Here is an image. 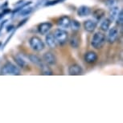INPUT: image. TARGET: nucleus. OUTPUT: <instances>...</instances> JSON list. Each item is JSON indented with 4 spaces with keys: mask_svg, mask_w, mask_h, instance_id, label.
I'll return each instance as SVG.
<instances>
[{
    "mask_svg": "<svg viewBox=\"0 0 123 123\" xmlns=\"http://www.w3.org/2000/svg\"><path fill=\"white\" fill-rule=\"evenodd\" d=\"M111 20L109 18H105V19L102 20V22L101 23V25H100V29L101 31L103 32H106L108 31V30L110 29V25H111Z\"/></svg>",
    "mask_w": 123,
    "mask_h": 123,
    "instance_id": "nucleus-18",
    "label": "nucleus"
},
{
    "mask_svg": "<svg viewBox=\"0 0 123 123\" xmlns=\"http://www.w3.org/2000/svg\"><path fill=\"white\" fill-rule=\"evenodd\" d=\"M1 72L4 75H20L19 68L11 62H6L2 68Z\"/></svg>",
    "mask_w": 123,
    "mask_h": 123,
    "instance_id": "nucleus-4",
    "label": "nucleus"
},
{
    "mask_svg": "<svg viewBox=\"0 0 123 123\" xmlns=\"http://www.w3.org/2000/svg\"><path fill=\"white\" fill-rule=\"evenodd\" d=\"M14 28H15V26L12 24H11V25H9V26L6 27V31H11V30H13Z\"/></svg>",
    "mask_w": 123,
    "mask_h": 123,
    "instance_id": "nucleus-26",
    "label": "nucleus"
},
{
    "mask_svg": "<svg viewBox=\"0 0 123 123\" xmlns=\"http://www.w3.org/2000/svg\"><path fill=\"white\" fill-rule=\"evenodd\" d=\"M14 59H15V63L17 64V65L18 67H20V68H24V67L26 66V61H25L20 55H15V56H14Z\"/></svg>",
    "mask_w": 123,
    "mask_h": 123,
    "instance_id": "nucleus-21",
    "label": "nucleus"
},
{
    "mask_svg": "<svg viewBox=\"0 0 123 123\" xmlns=\"http://www.w3.org/2000/svg\"><path fill=\"white\" fill-rule=\"evenodd\" d=\"M85 61L88 64H93L97 60V55L93 51H89L84 55Z\"/></svg>",
    "mask_w": 123,
    "mask_h": 123,
    "instance_id": "nucleus-12",
    "label": "nucleus"
},
{
    "mask_svg": "<svg viewBox=\"0 0 123 123\" xmlns=\"http://www.w3.org/2000/svg\"><path fill=\"white\" fill-rule=\"evenodd\" d=\"M46 35H47V36L45 37V41H46V44L48 45V47L52 48V49L56 48L58 43L56 42V40H55L53 33H48Z\"/></svg>",
    "mask_w": 123,
    "mask_h": 123,
    "instance_id": "nucleus-11",
    "label": "nucleus"
},
{
    "mask_svg": "<svg viewBox=\"0 0 123 123\" xmlns=\"http://www.w3.org/2000/svg\"><path fill=\"white\" fill-rule=\"evenodd\" d=\"M106 43V37L103 32L97 31L92 37L91 45L95 49H101Z\"/></svg>",
    "mask_w": 123,
    "mask_h": 123,
    "instance_id": "nucleus-1",
    "label": "nucleus"
},
{
    "mask_svg": "<svg viewBox=\"0 0 123 123\" xmlns=\"http://www.w3.org/2000/svg\"><path fill=\"white\" fill-rule=\"evenodd\" d=\"M3 13H1V14H0V18H3Z\"/></svg>",
    "mask_w": 123,
    "mask_h": 123,
    "instance_id": "nucleus-29",
    "label": "nucleus"
},
{
    "mask_svg": "<svg viewBox=\"0 0 123 123\" xmlns=\"http://www.w3.org/2000/svg\"><path fill=\"white\" fill-rule=\"evenodd\" d=\"M105 16V11L103 9H96L95 11H92V17L95 19V21H101V20Z\"/></svg>",
    "mask_w": 123,
    "mask_h": 123,
    "instance_id": "nucleus-14",
    "label": "nucleus"
},
{
    "mask_svg": "<svg viewBox=\"0 0 123 123\" xmlns=\"http://www.w3.org/2000/svg\"><path fill=\"white\" fill-rule=\"evenodd\" d=\"M108 35L106 37V41L109 43H114L117 40L119 36V32L117 27H112L108 30Z\"/></svg>",
    "mask_w": 123,
    "mask_h": 123,
    "instance_id": "nucleus-5",
    "label": "nucleus"
},
{
    "mask_svg": "<svg viewBox=\"0 0 123 123\" xmlns=\"http://www.w3.org/2000/svg\"><path fill=\"white\" fill-rule=\"evenodd\" d=\"M116 23H117V24L118 26H120V25L122 24V22H123V12H122V10H121L119 11V13H118V15L117 16V18H116Z\"/></svg>",
    "mask_w": 123,
    "mask_h": 123,
    "instance_id": "nucleus-23",
    "label": "nucleus"
},
{
    "mask_svg": "<svg viewBox=\"0 0 123 123\" xmlns=\"http://www.w3.org/2000/svg\"><path fill=\"white\" fill-rule=\"evenodd\" d=\"M83 73V68L78 64H73L68 68V74L71 76H79Z\"/></svg>",
    "mask_w": 123,
    "mask_h": 123,
    "instance_id": "nucleus-10",
    "label": "nucleus"
},
{
    "mask_svg": "<svg viewBox=\"0 0 123 123\" xmlns=\"http://www.w3.org/2000/svg\"><path fill=\"white\" fill-rule=\"evenodd\" d=\"M27 58L29 59L30 61L31 62L32 64H36L37 66H40L41 64L43 63V60H41V58L38 56L37 55H35V54H30L27 55Z\"/></svg>",
    "mask_w": 123,
    "mask_h": 123,
    "instance_id": "nucleus-17",
    "label": "nucleus"
},
{
    "mask_svg": "<svg viewBox=\"0 0 123 123\" xmlns=\"http://www.w3.org/2000/svg\"><path fill=\"white\" fill-rule=\"evenodd\" d=\"M64 0H49V1L46 2L45 6H53V5H56V4L60 3H63Z\"/></svg>",
    "mask_w": 123,
    "mask_h": 123,
    "instance_id": "nucleus-24",
    "label": "nucleus"
},
{
    "mask_svg": "<svg viewBox=\"0 0 123 123\" xmlns=\"http://www.w3.org/2000/svg\"><path fill=\"white\" fill-rule=\"evenodd\" d=\"M70 18L67 15H64L58 18L56 21V24L60 28H68L69 26H70Z\"/></svg>",
    "mask_w": 123,
    "mask_h": 123,
    "instance_id": "nucleus-9",
    "label": "nucleus"
},
{
    "mask_svg": "<svg viewBox=\"0 0 123 123\" xmlns=\"http://www.w3.org/2000/svg\"><path fill=\"white\" fill-rule=\"evenodd\" d=\"M69 27H71V29L73 30L74 32H77L78 31H80V22L77 21L76 19H71Z\"/></svg>",
    "mask_w": 123,
    "mask_h": 123,
    "instance_id": "nucleus-20",
    "label": "nucleus"
},
{
    "mask_svg": "<svg viewBox=\"0 0 123 123\" xmlns=\"http://www.w3.org/2000/svg\"><path fill=\"white\" fill-rule=\"evenodd\" d=\"M97 24L95 20L92 19H87L85 20L83 24V27H84L85 30L89 33H92L97 28Z\"/></svg>",
    "mask_w": 123,
    "mask_h": 123,
    "instance_id": "nucleus-7",
    "label": "nucleus"
},
{
    "mask_svg": "<svg viewBox=\"0 0 123 123\" xmlns=\"http://www.w3.org/2000/svg\"><path fill=\"white\" fill-rule=\"evenodd\" d=\"M80 39L76 34L73 35L70 39H69V44L72 48H77L79 46H80Z\"/></svg>",
    "mask_w": 123,
    "mask_h": 123,
    "instance_id": "nucleus-15",
    "label": "nucleus"
},
{
    "mask_svg": "<svg viewBox=\"0 0 123 123\" xmlns=\"http://www.w3.org/2000/svg\"><path fill=\"white\" fill-rule=\"evenodd\" d=\"M10 12H11V10H10V9L6 8V9H4V10H3V14L4 15V14H7V13H10Z\"/></svg>",
    "mask_w": 123,
    "mask_h": 123,
    "instance_id": "nucleus-28",
    "label": "nucleus"
},
{
    "mask_svg": "<svg viewBox=\"0 0 123 123\" xmlns=\"http://www.w3.org/2000/svg\"><path fill=\"white\" fill-rule=\"evenodd\" d=\"M54 37L56 40L58 45L63 46L68 41V31L62 28H58L55 30L54 33Z\"/></svg>",
    "mask_w": 123,
    "mask_h": 123,
    "instance_id": "nucleus-2",
    "label": "nucleus"
},
{
    "mask_svg": "<svg viewBox=\"0 0 123 123\" xmlns=\"http://www.w3.org/2000/svg\"><path fill=\"white\" fill-rule=\"evenodd\" d=\"M29 45L32 50L37 52L43 51L45 48V44L43 41L38 36H32L29 39Z\"/></svg>",
    "mask_w": 123,
    "mask_h": 123,
    "instance_id": "nucleus-3",
    "label": "nucleus"
},
{
    "mask_svg": "<svg viewBox=\"0 0 123 123\" xmlns=\"http://www.w3.org/2000/svg\"><path fill=\"white\" fill-rule=\"evenodd\" d=\"M39 68H41V72H42L43 75H46V76H51L53 75V72L52 69L50 68V67L47 64H45L44 62L39 66Z\"/></svg>",
    "mask_w": 123,
    "mask_h": 123,
    "instance_id": "nucleus-19",
    "label": "nucleus"
},
{
    "mask_svg": "<svg viewBox=\"0 0 123 123\" xmlns=\"http://www.w3.org/2000/svg\"><path fill=\"white\" fill-rule=\"evenodd\" d=\"M26 21H27V18H25V19H24L23 21H20V23L18 25V27H21L22 25H24L25 23H26Z\"/></svg>",
    "mask_w": 123,
    "mask_h": 123,
    "instance_id": "nucleus-27",
    "label": "nucleus"
},
{
    "mask_svg": "<svg viewBox=\"0 0 123 123\" xmlns=\"http://www.w3.org/2000/svg\"><path fill=\"white\" fill-rule=\"evenodd\" d=\"M52 28V24L50 22H43L38 26V31L42 36H45Z\"/></svg>",
    "mask_w": 123,
    "mask_h": 123,
    "instance_id": "nucleus-8",
    "label": "nucleus"
},
{
    "mask_svg": "<svg viewBox=\"0 0 123 123\" xmlns=\"http://www.w3.org/2000/svg\"><path fill=\"white\" fill-rule=\"evenodd\" d=\"M32 7L31 6H24V8H22L21 10H20V15L21 16H26V15H29L32 12Z\"/></svg>",
    "mask_w": 123,
    "mask_h": 123,
    "instance_id": "nucleus-22",
    "label": "nucleus"
},
{
    "mask_svg": "<svg viewBox=\"0 0 123 123\" xmlns=\"http://www.w3.org/2000/svg\"><path fill=\"white\" fill-rule=\"evenodd\" d=\"M43 61L48 65H55L57 62L56 56L52 52H47L43 55Z\"/></svg>",
    "mask_w": 123,
    "mask_h": 123,
    "instance_id": "nucleus-6",
    "label": "nucleus"
},
{
    "mask_svg": "<svg viewBox=\"0 0 123 123\" xmlns=\"http://www.w3.org/2000/svg\"><path fill=\"white\" fill-rule=\"evenodd\" d=\"M117 3V0H105V5L108 7H112V6H116Z\"/></svg>",
    "mask_w": 123,
    "mask_h": 123,
    "instance_id": "nucleus-25",
    "label": "nucleus"
},
{
    "mask_svg": "<svg viewBox=\"0 0 123 123\" xmlns=\"http://www.w3.org/2000/svg\"><path fill=\"white\" fill-rule=\"evenodd\" d=\"M76 13L79 17H85V16H89L92 13V10L88 6H80L77 8Z\"/></svg>",
    "mask_w": 123,
    "mask_h": 123,
    "instance_id": "nucleus-13",
    "label": "nucleus"
},
{
    "mask_svg": "<svg viewBox=\"0 0 123 123\" xmlns=\"http://www.w3.org/2000/svg\"><path fill=\"white\" fill-rule=\"evenodd\" d=\"M119 11H120L119 8H118L117 6H112V7L110 8V11H109V18L111 20V22L115 21Z\"/></svg>",
    "mask_w": 123,
    "mask_h": 123,
    "instance_id": "nucleus-16",
    "label": "nucleus"
}]
</instances>
